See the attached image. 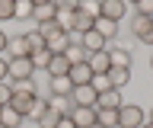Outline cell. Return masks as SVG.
Wrapping results in <instances>:
<instances>
[{
    "mask_svg": "<svg viewBox=\"0 0 153 128\" xmlns=\"http://www.w3.org/2000/svg\"><path fill=\"white\" fill-rule=\"evenodd\" d=\"M29 61H32V67L38 70H48V61H51V51L48 48H38V51H29Z\"/></svg>",
    "mask_w": 153,
    "mask_h": 128,
    "instance_id": "20",
    "label": "cell"
},
{
    "mask_svg": "<svg viewBox=\"0 0 153 128\" xmlns=\"http://www.w3.org/2000/svg\"><path fill=\"white\" fill-rule=\"evenodd\" d=\"M32 13H35V7H32V0H16V13H13V19H22V22H32Z\"/></svg>",
    "mask_w": 153,
    "mask_h": 128,
    "instance_id": "24",
    "label": "cell"
},
{
    "mask_svg": "<svg viewBox=\"0 0 153 128\" xmlns=\"http://www.w3.org/2000/svg\"><path fill=\"white\" fill-rule=\"evenodd\" d=\"M96 96H99V93H96V87L93 83H83V87H74V93H70V106H93L96 109Z\"/></svg>",
    "mask_w": 153,
    "mask_h": 128,
    "instance_id": "4",
    "label": "cell"
},
{
    "mask_svg": "<svg viewBox=\"0 0 153 128\" xmlns=\"http://www.w3.org/2000/svg\"><path fill=\"white\" fill-rule=\"evenodd\" d=\"M131 35H134L137 42L153 45V16H140V13H134V19H131Z\"/></svg>",
    "mask_w": 153,
    "mask_h": 128,
    "instance_id": "2",
    "label": "cell"
},
{
    "mask_svg": "<svg viewBox=\"0 0 153 128\" xmlns=\"http://www.w3.org/2000/svg\"><path fill=\"white\" fill-rule=\"evenodd\" d=\"M29 39H26V32H19V35H10L7 42V55L10 58H29Z\"/></svg>",
    "mask_w": 153,
    "mask_h": 128,
    "instance_id": "7",
    "label": "cell"
},
{
    "mask_svg": "<svg viewBox=\"0 0 153 128\" xmlns=\"http://www.w3.org/2000/svg\"><path fill=\"white\" fill-rule=\"evenodd\" d=\"M147 122H153V109H150V118H147Z\"/></svg>",
    "mask_w": 153,
    "mask_h": 128,
    "instance_id": "38",
    "label": "cell"
},
{
    "mask_svg": "<svg viewBox=\"0 0 153 128\" xmlns=\"http://www.w3.org/2000/svg\"><path fill=\"white\" fill-rule=\"evenodd\" d=\"M89 67H93V74H108V67H112L108 51H93L89 55Z\"/></svg>",
    "mask_w": 153,
    "mask_h": 128,
    "instance_id": "17",
    "label": "cell"
},
{
    "mask_svg": "<svg viewBox=\"0 0 153 128\" xmlns=\"http://www.w3.org/2000/svg\"><path fill=\"white\" fill-rule=\"evenodd\" d=\"M67 77L74 87H83V83H93V67H89V61H80V64H70L67 70Z\"/></svg>",
    "mask_w": 153,
    "mask_h": 128,
    "instance_id": "6",
    "label": "cell"
},
{
    "mask_svg": "<svg viewBox=\"0 0 153 128\" xmlns=\"http://www.w3.org/2000/svg\"><path fill=\"white\" fill-rule=\"evenodd\" d=\"M48 87H51V96H61V99H67L70 93H74L70 77H48Z\"/></svg>",
    "mask_w": 153,
    "mask_h": 128,
    "instance_id": "13",
    "label": "cell"
},
{
    "mask_svg": "<svg viewBox=\"0 0 153 128\" xmlns=\"http://www.w3.org/2000/svg\"><path fill=\"white\" fill-rule=\"evenodd\" d=\"M45 109H48V99L35 96V103H32V109H29V118H32V122H35V118L42 115V112H45Z\"/></svg>",
    "mask_w": 153,
    "mask_h": 128,
    "instance_id": "29",
    "label": "cell"
},
{
    "mask_svg": "<svg viewBox=\"0 0 153 128\" xmlns=\"http://www.w3.org/2000/svg\"><path fill=\"white\" fill-rule=\"evenodd\" d=\"M70 118H74L76 128H89V125H96V109L93 106H74L70 109Z\"/></svg>",
    "mask_w": 153,
    "mask_h": 128,
    "instance_id": "8",
    "label": "cell"
},
{
    "mask_svg": "<svg viewBox=\"0 0 153 128\" xmlns=\"http://www.w3.org/2000/svg\"><path fill=\"white\" fill-rule=\"evenodd\" d=\"M89 128H102V125H89Z\"/></svg>",
    "mask_w": 153,
    "mask_h": 128,
    "instance_id": "40",
    "label": "cell"
},
{
    "mask_svg": "<svg viewBox=\"0 0 153 128\" xmlns=\"http://www.w3.org/2000/svg\"><path fill=\"white\" fill-rule=\"evenodd\" d=\"M0 128H7V125H3V122H0Z\"/></svg>",
    "mask_w": 153,
    "mask_h": 128,
    "instance_id": "42",
    "label": "cell"
},
{
    "mask_svg": "<svg viewBox=\"0 0 153 128\" xmlns=\"http://www.w3.org/2000/svg\"><path fill=\"white\" fill-rule=\"evenodd\" d=\"M124 13H128V3L124 0H99V16H105V19L121 22Z\"/></svg>",
    "mask_w": 153,
    "mask_h": 128,
    "instance_id": "5",
    "label": "cell"
},
{
    "mask_svg": "<svg viewBox=\"0 0 153 128\" xmlns=\"http://www.w3.org/2000/svg\"><path fill=\"white\" fill-rule=\"evenodd\" d=\"M0 80H10V61L0 55Z\"/></svg>",
    "mask_w": 153,
    "mask_h": 128,
    "instance_id": "33",
    "label": "cell"
},
{
    "mask_svg": "<svg viewBox=\"0 0 153 128\" xmlns=\"http://www.w3.org/2000/svg\"><path fill=\"white\" fill-rule=\"evenodd\" d=\"M0 122H3V125H7V128H19V125H22V122H26V118L19 115L16 109L3 106V109H0Z\"/></svg>",
    "mask_w": 153,
    "mask_h": 128,
    "instance_id": "22",
    "label": "cell"
},
{
    "mask_svg": "<svg viewBox=\"0 0 153 128\" xmlns=\"http://www.w3.org/2000/svg\"><path fill=\"white\" fill-rule=\"evenodd\" d=\"M57 118H61V112H57L51 103H48V109L35 118V122H38V128H54V125H57Z\"/></svg>",
    "mask_w": 153,
    "mask_h": 128,
    "instance_id": "23",
    "label": "cell"
},
{
    "mask_svg": "<svg viewBox=\"0 0 153 128\" xmlns=\"http://www.w3.org/2000/svg\"><path fill=\"white\" fill-rule=\"evenodd\" d=\"M140 128H153V122H143V125H140Z\"/></svg>",
    "mask_w": 153,
    "mask_h": 128,
    "instance_id": "37",
    "label": "cell"
},
{
    "mask_svg": "<svg viewBox=\"0 0 153 128\" xmlns=\"http://www.w3.org/2000/svg\"><path fill=\"white\" fill-rule=\"evenodd\" d=\"M80 10H86L89 16H99V0H80Z\"/></svg>",
    "mask_w": 153,
    "mask_h": 128,
    "instance_id": "30",
    "label": "cell"
},
{
    "mask_svg": "<svg viewBox=\"0 0 153 128\" xmlns=\"http://www.w3.org/2000/svg\"><path fill=\"white\" fill-rule=\"evenodd\" d=\"M57 16V3H45V7H35L32 13V26H45V22H54Z\"/></svg>",
    "mask_w": 153,
    "mask_h": 128,
    "instance_id": "14",
    "label": "cell"
},
{
    "mask_svg": "<svg viewBox=\"0 0 153 128\" xmlns=\"http://www.w3.org/2000/svg\"><path fill=\"white\" fill-rule=\"evenodd\" d=\"M124 99H121V90H102L99 96H96V109H118Z\"/></svg>",
    "mask_w": 153,
    "mask_h": 128,
    "instance_id": "9",
    "label": "cell"
},
{
    "mask_svg": "<svg viewBox=\"0 0 153 128\" xmlns=\"http://www.w3.org/2000/svg\"><path fill=\"white\" fill-rule=\"evenodd\" d=\"M93 29L102 35L105 42H112L115 35H118V22H112V19H105V16H96V22H93Z\"/></svg>",
    "mask_w": 153,
    "mask_h": 128,
    "instance_id": "16",
    "label": "cell"
},
{
    "mask_svg": "<svg viewBox=\"0 0 153 128\" xmlns=\"http://www.w3.org/2000/svg\"><path fill=\"white\" fill-rule=\"evenodd\" d=\"M10 96H13V83L10 80H0V109L10 106Z\"/></svg>",
    "mask_w": 153,
    "mask_h": 128,
    "instance_id": "27",
    "label": "cell"
},
{
    "mask_svg": "<svg viewBox=\"0 0 153 128\" xmlns=\"http://www.w3.org/2000/svg\"><path fill=\"white\" fill-rule=\"evenodd\" d=\"M108 80H112L115 90H121L128 80H131V67H108Z\"/></svg>",
    "mask_w": 153,
    "mask_h": 128,
    "instance_id": "21",
    "label": "cell"
},
{
    "mask_svg": "<svg viewBox=\"0 0 153 128\" xmlns=\"http://www.w3.org/2000/svg\"><path fill=\"white\" fill-rule=\"evenodd\" d=\"M26 39H29V48L32 51H38V48H45V35L32 26V29H26Z\"/></svg>",
    "mask_w": 153,
    "mask_h": 128,
    "instance_id": "25",
    "label": "cell"
},
{
    "mask_svg": "<svg viewBox=\"0 0 153 128\" xmlns=\"http://www.w3.org/2000/svg\"><path fill=\"white\" fill-rule=\"evenodd\" d=\"M80 45H83V48L89 51V55H93V51H105V48H108V42H105V39H102V35H99L96 29L83 32V35H80Z\"/></svg>",
    "mask_w": 153,
    "mask_h": 128,
    "instance_id": "11",
    "label": "cell"
},
{
    "mask_svg": "<svg viewBox=\"0 0 153 128\" xmlns=\"http://www.w3.org/2000/svg\"><path fill=\"white\" fill-rule=\"evenodd\" d=\"M67 70H70V61L64 58V55H51V61H48V77H67Z\"/></svg>",
    "mask_w": 153,
    "mask_h": 128,
    "instance_id": "15",
    "label": "cell"
},
{
    "mask_svg": "<svg viewBox=\"0 0 153 128\" xmlns=\"http://www.w3.org/2000/svg\"><path fill=\"white\" fill-rule=\"evenodd\" d=\"M147 122V112L134 103H121L118 106V128H140Z\"/></svg>",
    "mask_w": 153,
    "mask_h": 128,
    "instance_id": "1",
    "label": "cell"
},
{
    "mask_svg": "<svg viewBox=\"0 0 153 128\" xmlns=\"http://www.w3.org/2000/svg\"><path fill=\"white\" fill-rule=\"evenodd\" d=\"M54 128H76V125H74V118H70V115H61Z\"/></svg>",
    "mask_w": 153,
    "mask_h": 128,
    "instance_id": "34",
    "label": "cell"
},
{
    "mask_svg": "<svg viewBox=\"0 0 153 128\" xmlns=\"http://www.w3.org/2000/svg\"><path fill=\"white\" fill-rule=\"evenodd\" d=\"M13 13H16V0H0V22L13 19Z\"/></svg>",
    "mask_w": 153,
    "mask_h": 128,
    "instance_id": "26",
    "label": "cell"
},
{
    "mask_svg": "<svg viewBox=\"0 0 153 128\" xmlns=\"http://www.w3.org/2000/svg\"><path fill=\"white\" fill-rule=\"evenodd\" d=\"M134 7H137V13H140V16H153V0H137Z\"/></svg>",
    "mask_w": 153,
    "mask_h": 128,
    "instance_id": "31",
    "label": "cell"
},
{
    "mask_svg": "<svg viewBox=\"0 0 153 128\" xmlns=\"http://www.w3.org/2000/svg\"><path fill=\"white\" fill-rule=\"evenodd\" d=\"M93 22H96V16H89L86 10H76L74 13V22H70V35H83V32H89Z\"/></svg>",
    "mask_w": 153,
    "mask_h": 128,
    "instance_id": "10",
    "label": "cell"
},
{
    "mask_svg": "<svg viewBox=\"0 0 153 128\" xmlns=\"http://www.w3.org/2000/svg\"><path fill=\"white\" fill-rule=\"evenodd\" d=\"M96 125L118 128V109H96Z\"/></svg>",
    "mask_w": 153,
    "mask_h": 128,
    "instance_id": "18",
    "label": "cell"
},
{
    "mask_svg": "<svg viewBox=\"0 0 153 128\" xmlns=\"http://www.w3.org/2000/svg\"><path fill=\"white\" fill-rule=\"evenodd\" d=\"M64 58L70 61V64H80V61H89V51H86L80 42H70V45H67V51H64Z\"/></svg>",
    "mask_w": 153,
    "mask_h": 128,
    "instance_id": "19",
    "label": "cell"
},
{
    "mask_svg": "<svg viewBox=\"0 0 153 128\" xmlns=\"http://www.w3.org/2000/svg\"><path fill=\"white\" fill-rule=\"evenodd\" d=\"M10 61V83H19V80H32L35 77V67L29 58H7Z\"/></svg>",
    "mask_w": 153,
    "mask_h": 128,
    "instance_id": "3",
    "label": "cell"
},
{
    "mask_svg": "<svg viewBox=\"0 0 153 128\" xmlns=\"http://www.w3.org/2000/svg\"><path fill=\"white\" fill-rule=\"evenodd\" d=\"M7 42H10V35L3 29H0V55H3V51H7Z\"/></svg>",
    "mask_w": 153,
    "mask_h": 128,
    "instance_id": "35",
    "label": "cell"
},
{
    "mask_svg": "<svg viewBox=\"0 0 153 128\" xmlns=\"http://www.w3.org/2000/svg\"><path fill=\"white\" fill-rule=\"evenodd\" d=\"M150 70H153V58H150Z\"/></svg>",
    "mask_w": 153,
    "mask_h": 128,
    "instance_id": "41",
    "label": "cell"
},
{
    "mask_svg": "<svg viewBox=\"0 0 153 128\" xmlns=\"http://www.w3.org/2000/svg\"><path fill=\"white\" fill-rule=\"evenodd\" d=\"M105 51H108V58H112V67H131V61H134L131 48H121V45H112V48H105Z\"/></svg>",
    "mask_w": 153,
    "mask_h": 128,
    "instance_id": "12",
    "label": "cell"
},
{
    "mask_svg": "<svg viewBox=\"0 0 153 128\" xmlns=\"http://www.w3.org/2000/svg\"><path fill=\"white\" fill-rule=\"evenodd\" d=\"M124 3H137V0H124Z\"/></svg>",
    "mask_w": 153,
    "mask_h": 128,
    "instance_id": "39",
    "label": "cell"
},
{
    "mask_svg": "<svg viewBox=\"0 0 153 128\" xmlns=\"http://www.w3.org/2000/svg\"><path fill=\"white\" fill-rule=\"evenodd\" d=\"M93 87H96V93L112 90V80H108V74H93Z\"/></svg>",
    "mask_w": 153,
    "mask_h": 128,
    "instance_id": "28",
    "label": "cell"
},
{
    "mask_svg": "<svg viewBox=\"0 0 153 128\" xmlns=\"http://www.w3.org/2000/svg\"><path fill=\"white\" fill-rule=\"evenodd\" d=\"M45 3H54V0H32V7H45Z\"/></svg>",
    "mask_w": 153,
    "mask_h": 128,
    "instance_id": "36",
    "label": "cell"
},
{
    "mask_svg": "<svg viewBox=\"0 0 153 128\" xmlns=\"http://www.w3.org/2000/svg\"><path fill=\"white\" fill-rule=\"evenodd\" d=\"M54 3H57V7H61V10H80V0H54Z\"/></svg>",
    "mask_w": 153,
    "mask_h": 128,
    "instance_id": "32",
    "label": "cell"
}]
</instances>
